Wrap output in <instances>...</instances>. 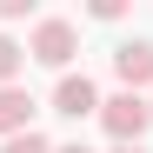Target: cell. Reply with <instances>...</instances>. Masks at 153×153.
<instances>
[{"label":"cell","instance_id":"obj_1","mask_svg":"<svg viewBox=\"0 0 153 153\" xmlns=\"http://www.w3.org/2000/svg\"><path fill=\"white\" fill-rule=\"evenodd\" d=\"M73 53H80V27H73V20H60V13H47V20H33V40H27V60H40V67H53V73H67V67H73Z\"/></svg>","mask_w":153,"mask_h":153},{"label":"cell","instance_id":"obj_2","mask_svg":"<svg viewBox=\"0 0 153 153\" xmlns=\"http://www.w3.org/2000/svg\"><path fill=\"white\" fill-rule=\"evenodd\" d=\"M100 126L113 133V146H140L146 126H153L146 93H107V100H100Z\"/></svg>","mask_w":153,"mask_h":153},{"label":"cell","instance_id":"obj_3","mask_svg":"<svg viewBox=\"0 0 153 153\" xmlns=\"http://www.w3.org/2000/svg\"><path fill=\"white\" fill-rule=\"evenodd\" d=\"M113 80H120V93L153 87V40H120L113 47Z\"/></svg>","mask_w":153,"mask_h":153},{"label":"cell","instance_id":"obj_4","mask_svg":"<svg viewBox=\"0 0 153 153\" xmlns=\"http://www.w3.org/2000/svg\"><path fill=\"white\" fill-rule=\"evenodd\" d=\"M53 113H60V120H87V113H100V87L87 80V73H60V87H53Z\"/></svg>","mask_w":153,"mask_h":153},{"label":"cell","instance_id":"obj_5","mask_svg":"<svg viewBox=\"0 0 153 153\" xmlns=\"http://www.w3.org/2000/svg\"><path fill=\"white\" fill-rule=\"evenodd\" d=\"M33 107H40V100H33L27 87H0V140L27 133V126H33Z\"/></svg>","mask_w":153,"mask_h":153},{"label":"cell","instance_id":"obj_6","mask_svg":"<svg viewBox=\"0 0 153 153\" xmlns=\"http://www.w3.org/2000/svg\"><path fill=\"white\" fill-rule=\"evenodd\" d=\"M20 67H27V47L13 33H0V87H20Z\"/></svg>","mask_w":153,"mask_h":153},{"label":"cell","instance_id":"obj_7","mask_svg":"<svg viewBox=\"0 0 153 153\" xmlns=\"http://www.w3.org/2000/svg\"><path fill=\"white\" fill-rule=\"evenodd\" d=\"M0 153H53V140L27 126V133H13V140H0Z\"/></svg>","mask_w":153,"mask_h":153},{"label":"cell","instance_id":"obj_8","mask_svg":"<svg viewBox=\"0 0 153 153\" xmlns=\"http://www.w3.org/2000/svg\"><path fill=\"white\" fill-rule=\"evenodd\" d=\"M126 7H120V0H93V7H87V20H100V27H113V20H120Z\"/></svg>","mask_w":153,"mask_h":153},{"label":"cell","instance_id":"obj_9","mask_svg":"<svg viewBox=\"0 0 153 153\" xmlns=\"http://www.w3.org/2000/svg\"><path fill=\"white\" fill-rule=\"evenodd\" d=\"M0 20H7V27L13 20H33V0H0Z\"/></svg>","mask_w":153,"mask_h":153},{"label":"cell","instance_id":"obj_10","mask_svg":"<svg viewBox=\"0 0 153 153\" xmlns=\"http://www.w3.org/2000/svg\"><path fill=\"white\" fill-rule=\"evenodd\" d=\"M53 153H93V146H80V140H73V146H53Z\"/></svg>","mask_w":153,"mask_h":153},{"label":"cell","instance_id":"obj_11","mask_svg":"<svg viewBox=\"0 0 153 153\" xmlns=\"http://www.w3.org/2000/svg\"><path fill=\"white\" fill-rule=\"evenodd\" d=\"M113 153H146V146H113Z\"/></svg>","mask_w":153,"mask_h":153},{"label":"cell","instance_id":"obj_12","mask_svg":"<svg viewBox=\"0 0 153 153\" xmlns=\"http://www.w3.org/2000/svg\"><path fill=\"white\" fill-rule=\"evenodd\" d=\"M146 107H153V93H146Z\"/></svg>","mask_w":153,"mask_h":153}]
</instances>
